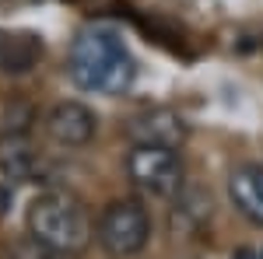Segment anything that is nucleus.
Instances as JSON below:
<instances>
[{
    "label": "nucleus",
    "instance_id": "obj_3",
    "mask_svg": "<svg viewBox=\"0 0 263 259\" xmlns=\"http://www.w3.org/2000/svg\"><path fill=\"white\" fill-rule=\"evenodd\" d=\"M95 242L102 245V252L112 259L137 256L151 242V217L141 207V200H112L99 214Z\"/></svg>",
    "mask_w": 263,
    "mask_h": 259
},
{
    "label": "nucleus",
    "instance_id": "obj_11",
    "mask_svg": "<svg viewBox=\"0 0 263 259\" xmlns=\"http://www.w3.org/2000/svg\"><path fill=\"white\" fill-rule=\"evenodd\" d=\"M232 259H260V252H256V249H239Z\"/></svg>",
    "mask_w": 263,
    "mask_h": 259
},
{
    "label": "nucleus",
    "instance_id": "obj_8",
    "mask_svg": "<svg viewBox=\"0 0 263 259\" xmlns=\"http://www.w3.org/2000/svg\"><path fill=\"white\" fill-rule=\"evenodd\" d=\"M0 175L14 182L39 179V151L32 147L28 133H0Z\"/></svg>",
    "mask_w": 263,
    "mask_h": 259
},
{
    "label": "nucleus",
    "instance_id": "obj_6",
    "mask_svg": "<svg viewBox=\"0 0 263 259\" xmlns=\"http://www.w3.org/2000/svg\"><path fill=\"white\" fill-rule=\"evenodd\" d=\"M46 133L60 147H84L99 133V116L84 102H60L46 116Z\"/></svg>",
    "mask_w": 263,
    "mask_h": 259
},
{
    "label": "nucleus",
    "instance_id": "obj_9",
    "mask_svg": "<svg viewBox=\"0 0 263 259\" xmlns=\"http://www.w3.org/2000/svg\"><path fill=\"white\" fill-rule=\"evenodd\" d=\"M42 60V39L35 32H21V35H7L4 46V74H28L32 67H39Z\"/></svg>",
    "mask_w": 263,
    "mask_h": 259
},
{
    "label": "nucleus",
    "instance_id": "obj_5",
    "mask_svg": "<svg viewBox=\"0 0 263 259\" xmlns=\"http://www.w3.org/2000/svg\"><path fill=\"white\" fill-rule=\"evenodd\" d=\"M186 123L172 109H144L126 119V140L130 144H155V147H172L179 151L186 144Z\"/></svg>",
    "mask_w": 263,
    "mask_h": 259
},
{
    "label": "nucleus",
    "instance_id": "obj_7",
    "mask_svg": "<svg viewBox=\"0 0 263 259\" xmlns=\"http://www.w3.org/2000/svg\"><path fill=\"white\" fill-rule=\"evenodd\" d=\"M228 200L246 221L263 228V165L256 161L235 165L228 175Z\"/></svg>",
    "mask_w": 263,
    "mask_h": 259
},
{
    "label": "nucleus",
    "instance_id": "obj_10",
    "mask_svg": "<svg viewBox=\"0 0 263 259\" xmlns=\"http://www.w3.org/2000/svg\"><path fill=\"white\" fill-rule=\"evenodd\" d=\"M32 123H35V109H32V105H14V109H7V116H4V130H7V133H28Z\"/></svg>",
    "mask_w": 263,
    "mask_h": 259
},
{
    "label": "nucleus",
    "instance_id": "obj_4",
    "mask_svg": "<svg viewBox=\"0 0 263 259\" xmlns=\"http://www.w3.org/2000/svg\"><path fill=\"white\" fill-rule=\"evenodd\" d=\"M126 175L147 196H176L182 189V161L172 147L134 144L126 154Z\"/></svg>",
    "mask_w": 263,
    "mask_h": 259
},
{
    "label": "nucleus",
    "instance_id": "obj_2",
    "mask_svg": "<svg viewBox=\"0 0 263 259\" xmlns=\"http://www.w3.org/2000/svg\"><path fill=\"white\" fill-rule=\"evenodd\" d=\"M28 235L60 256H78L91 245L95 224L81 196H74L63 186H53L28 203Z\"/></svg>",
    "mask_w": 263,
    "mask_h": 259
},
{
    "label": "nucleus",
    "instance_id": "obj_12",
    "mask_svg": "<svg viewBox=\"0 0 263 259\" xmlns=\"http://www.w3.org/2000/svg\"><path fill=\"white\" fill-rule=\"evenodd\" d=\"M4 46H7V32H0V63H4Z\"/></svg>",
    "mask_w": 263,
    "mask_h": 259
},
{
    "label": "nucleus",
    "instance_id": "obj_1",
    "mask_svg": "<svg viewBox=\"0 0 263 259\" xmlns=\"http://www.w3.org/2000/svg\"><path fill=\"white\" fill-rule=\"evenodd\" d=\"M67 74L81 91L123 95L137 81V60L130 56V49H126V42H123V35L116 28L88 25L70 42Z\"/></svg>",
    "mask_w": 263,
    "mask_h": 259
}]
</instances>
